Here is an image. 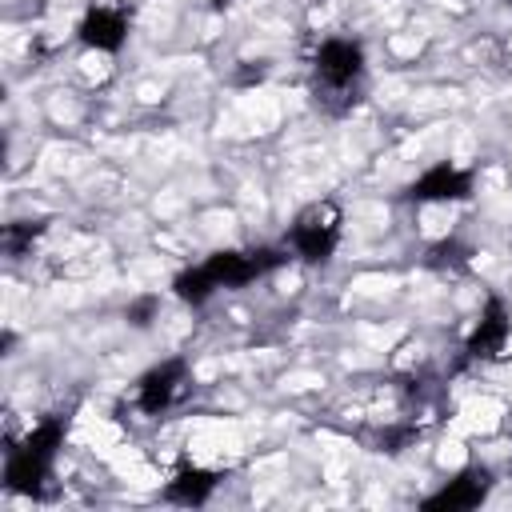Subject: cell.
I'll list each match as a JSON object with an SVG mask.
<instances>
[{
  "label": "cell",
  "mask_w": 512,
  "mask_h": 512,
  "mask_svg": "<svg viewBox=\"0 0 512 512\" xmlns=\"http://www.w3.org/2000/svg\"><path fill=\"white\" fill-rule=\"evenodd\" d=\"M244 64H248V68H240V72H236V84H260V80H264V72H268V68H264V60H256V68H252V60H244Z\"/></svg>",
  "instance_id": "9a60e30c"
},
{
  "label": "cell",
  "mask_w": 512,
  "mask_h": 512,
  "mask_svg": "<svg viewBox=\"0 0 512 512\" xmlns=\"http://www.w3.org/2000/svg\"><path fill=\"white\" fill-rule=\"evenodd\" d=\"M172 292H176L184 304H204V300L216 292V284H212L208 268H204V264H196V268H184V272H176V280H172Z\"/></svg>",
  "instance_id": "8fae6325"
},
{
  "label": "cell",
  "mask_w": 512,
  "mask_h": 512,
  "mask_svg": "<svg viewBox=\"0 0 512 512\" xmlns=\"http://www.w3.org/2000/svg\"><path fill=\"white\" fill-rule=\"evenodd\" d=\"M364 48L356 40L332 36L316 48L312 56V92L316 104H324L328 112H344L356 104V88L364 80Z\"/></svg>",
  "instance_id": "6da1fadb"
},
{
  "label": "cell",
  "mask_w": 512,
  "mask_h": 512,
  "mask_svg": "<svg viewBox=\"0 0 512 512\" xmlns=\"http://www.w3.org/2000/svg\"><path fill=\"white\" fill-rule=\"evenodd\" d=\"M468 256H472V248L452 236V240H440L428 248V268H460V264H468Z\"/></svg>",
  "instance_id": "4fadbf2b"
},
{
  "label": "cell",
  "mask_w": 512,
  "mask_h": 512,
  "mask_svg": "<svg viewBox=\"0 0 512 512\" xmlns=\"http://www.w3.org/2000/svg\"><path fill=\"white\" fill-rule=\"evenodd\" d=\"M284 260H288L284 248H220L204 260V268L216 288H244L260 276H268L272 268H280Z\"/></svg>",
  "instance_id": "3957f363"
},
{
  "label": "cell",
  "mask_w": 512,
  "mask_h": 512,
  "mask_svg": "<svg viewBox=\"0 0 512 512\" xmlns=\"http://www.w3.org/2000/svg\"><path fill=\"white\" fill-rule=\"evenodd\" d=\"M80 44L84 48H96V52H120L124 40H128V16L120 8H88L80 28H76Z\"/></svg>",
  "instance_id": "ba28073f"
},
{
  "label": "cell",
  "mask_w": 512,
  "mask_h": 512,
  "mask_svg": "<svg viewBox=\"0 0 512 512\" xmlns=\"http://www.w3.org/2000/svg\"><path fill=\"white\" fill-rule=\"evenodd\" d=\"M184 380H188V360H184V356H172V360H160L156 368H148V372L140 376V384H136V404H140V412L160 416V412L176 400V392H180Z\"/></svg>",
  "instance_id": "52a82bcc"
},
{
  "label": "cell",
  "mask_w": 512,
  "mask_h": 512,
  "mask_svg": "<svg viewBox=\"0 0 512 512\" xmlns=\"http://www.w3.org/2000/svg\"><path fill=\"white\" fill-rule=\"evenodd\" d=\"M472 188H476V176L468 168L440 160L428 172H420L404 188V196L416 200V204H460V200H472Z\"/></svg>",
  "instance_id": "277c9868"
},
{
  "label": "cell",
  "mask_w": 512,
  "mask_h": 512,
  "mask_svg": "<svg viewBox=\"0 0 512 512\" xmlns=\"http://www.w3.org/2000/svg\"><path fill=\"white\" fill-rule=\"evenodd\" d=\"M508 336H512V316H508L500 296H488L472 336L464 340V360H492V356H500Z\"/></svg>",
  "instance_id": "8992f818"
},
{
  "label": "cell",
  "mask_w": 512,
  "mask_h": 512,
  "mask_svg": "<svg viewBox=\"0 0 512 512\" xmlns=\"http://www.w3.org/2000/svg\"><path fill=\"white\" fill-rule=\"evenodd\" d=\"M44 228H48V220H12V224H4V252L8 256H24L28 248H32V240L36 236H44Z\"/></svg>",
  "instance_id": "7c38bea8"
},
{
  "label": "cell",
  "mask_w": 512,
  "mask_h": 512,
  "mask_svg": "<svg viewBox=\"0 0 512 512\" xmlns=\"http://www.w3.org/2000/svg\"><path fill=\"white\" fill-rule=\"evenodd\" d=\"M216 484H220L216 472L192 464V468H180V472L164 484V500H168V504H180V508H200V504H208V496L216 492Z\"/></svg>",
  "instance_id": "9c48e42d"
},
{
  "label": "cell",
  "mask_w": 512,
  "mask_h": 512,
  "mask_svg": "<svg viewBox=\"0 0 512 512\" xmlns=\"http://www.w3.org/2000/svg\"><path fill=\"white\" fill-rule=\"evenodd\" d=\"M488 492H492V472L480 464H468L444 488L424 496V508L428 512H468V508H480L488 500Z\"/></svg>",
  "instance_id": "5b68a950"
},
{
  "label": "cell",
  "mask_w": 512,
  "mask_h": 512,
  "mask_svg": "<svg viewBox=\"0 0 512 512\" xmlns=\"http://www.w3.org/2000/svg\"><path fill=\"white\" fill-rule=\"evenodd\" d=\"M340 224H344V216H340L336 200H316L292 220L288 248L308 264H324V260H332V252L340 244Z\"/></svg>",
  "instance_id": "7a4b0ae2"
},
{
  "label": "cell",
  "mask_w": 512,
  "mask_h": 512,
  "mask_svg": "<svg viewBox=\"0 0 512 512\" xmlns=\"http://www.w3.org/2000/svg\"><path fill=\"white\" fill-rule=\"evenodd\" d=\"M64 436H68V416L64 412H56V416H44L16 448L20 452H28L32 460H40V464H52L56 460V452L64 448Z\"/></svg>",
  "instance_id": "30bf717a"
},
{
  "label": "cell",
  "mask_w": 512,
  "mask_h": 512,
  "mask_svg": "<svg viewBox=\"0 0 512 512\" xmlns=\"http://www.w3.org/2000/svg\"><path fill=\"white\" fill-rule=\"evenodd\" d=\"M156 316H160V296H156V292H144V296L128 300V308H124V320H128L132 328H148Z\"/></svg>",
  "instance_id": "5bb4252c"
}]
</instances>
